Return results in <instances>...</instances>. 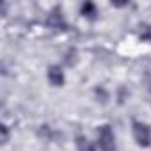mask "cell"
Masks as SVG:
<instances>
[{
  "instance_id": "cell-1",
  "label": "cell",
  "mask_w": 151,
  "mask_h": 151,
  "mask_svg": "<svg viewBox=\"0 0 151 151\" xmlns=\"http://www.w3.org/2000/svg\"><path fill=\"white\" fill-rule=\"evenodd\" d=\"M132 132H133V139L139 146L142 147H147L151 144V128L146 124V123H140V121H133L132 123Z\"/></svg>"
},
{
  "instance_id": "cell-2",
  "label": "cell",
  "mask_w": 151,
  "mask_h": 151,
  "mask_svg": "<svg viewBox=\"0 0 151 151\" xmlns=\"http://www.w3.org/2000/svg\"><path fill=\"white\" fill-rule=\"evenodd\" d=\"M98 146L101 151H116V137L109 124L98 128Z\"/></svg>"
},
{
  "instance_id": "cell-3",
  "label": "cell",
  "mask_w": 151,
  "mask_h": 151,
  "mask_svg": "<svg viewBox=\"0 0 151 151\" xmlns=\"http://www.w3.org/2000/svg\"><path fill=\"white\" fill-rule=\"evenodd\" d=\"M46 25L52 29V30H62L66 29V20H64V14L60 9H53L46 20Z\"/></svg>"
},
{
  "instance_id": "cell-4",
  "label": "cell",
  "mask_w": 151,
  "mask_h": 151,
  "mask_svg": "<svg viewBox=\"0 0 151 151\" xmlns=\"http://www.w3.org/2000/svg\"><path fill=\"white\" fill-rule=\"evenodd\" d=\"M48 82L55 87H60L64 84V71L59 66H50L48 68Z\"/></svg>"
},
{
  "instance_id": "cell-5",
  "label": "cell",
  "mask_w": 151,
  "mask_h": 151,
  "mask_svg": "<svg viewBox=\"0 0 151 151\" xmlns=\"http://www.w3.org/2000/svg\"><path fill=\"white\" fill-rule=\"evenodd\" d=\"M80 13H82V16H84V18L94 20V18H96V14H98V9H96V6H94L93 2H84V4H82V7H80Z\"/></svg>"
},
{
  "instance_id": "cell-6",
  "label": "cell",
  "mask_w": 151,
  "mask_h": 151,
  "mask_svg": "<svg viewBox=\"0 0 151 151\" xmlns=\"http://www.w3.org/2000/svg\"><path fill=\"white\" fill-rule=\"evenodd\" d=\"M75 140H77V149H78V151H96L94 144H93L87 137H84V135H78Z\"/></svg>"
},
{
  "instance_id": "cell-7",
  "label": "cell",
  "mask_w": 151,
  "mask_h": 151,
  "mask_svg": "<svg viewBox=\"0 0 151 151\" xmlns=\"http://www.w3.org/2000/svg\"><path fill=\"white\" fill-rule=\"evenodd\" d=\"M140 39L151 43V27H144V29H142V32H140Z\"/></svg>"
},
{
  "instance_id": "cell-8",
  "label": "cell",
  "mask_w": 151,
  "mask_h": 151,
  "mask_svg": "<svg viewBox=\"0 0 151 151\" xmlns=\"http://www.w3.org/2000/svg\"><path fill=\"white\" fill-rule=\"evenodd\" d=\"M96 96H98V98L101 96V101H103V103L109 100V93H107V91H105L101 86H100V87H96Z\"/></svg>"
},
{
  "instance_id": "cell-9",
  "label": "cell",
  "mask_w": 151,
  "mask_h": 151,
  "mask_svg": "<svg viewBox=\"0 0 151 151\" xmlns=\"http://www.w3.org/2000/svg\"><path fill=\"white\" fill-rule=\"evenodd\" d=\"M144 80H146V86H147V89L151 91V73H147V75H146V78H144Z\"/></svg>"
},
{
  "instance_id": "cell-10",
  "label": "cell",
  "mask_w": 151,
  "mask_h": 151,
  "mask_svg": "<svg viewBox=\"0 0 151 151\" xmlns=\"http://www.w3.org/2000/svg\"><path fill=\"white\" fill-rule=\"evenodd\" d=\"M2 132H4V139H2V140H4V142H7V137H9V130H7V126H4V128H2Z\"/></svg>"
}]
</instances>
